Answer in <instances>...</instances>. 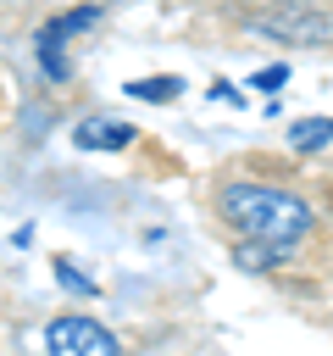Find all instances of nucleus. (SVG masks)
Returning a JSON list of instances; mask_svg holds the SVG:
<instances>
[{"mask_svg": "<svg viewBox=\"0 0 333 356\" xmlns=\"http://www.w3.org/2000/svg\"><path fill=\"white\" fill-rule=\"evenodd\" d=\"M283 78H289V67H283V61H272V67L250 72V89H255V95H278V89H283Z\"/></svg>", "mask_w": 333, "mask_h": 356, "instance_id": "nucleus-9", "label": "nucleus"}, {"mask_svg": "<svg viewBox=\"0 0 333 356\" xmlns=\"http://www.w3.org/2000/svg\"><path fill=\"white\" fill-rule=\"evenodd\" d=\"M250 28L255 33H272L283 44H327L333 39V17H322V11H311L300 0H283V6L261 11V17H250Z\"/></svg>", "mask_w": 333, "mask_h": 356, "instance_id": "nucleus-3", "label": "nucleus"}, {"mask_svg": "<svg viewBox=\"0 0 333 356\" xmlns=\"http://www.w3.org/2000/svg\"><path fill=\"white\" fill-rule=\"evenodd\" d=\"M233 261H239L244 273H266V267L289 261V245H266V239H239V245H233Z\"/></svg>", "mask_w": 333, "mask_h": 356, "instance_id": "nucleus-7", "label": "nucleus"}, {"mask_svg": "<svg viewBox=\"0 0 333 356\" xmlns=\"http://www.w3.org/2000/svg\"><path fill=\"white\" fill-rule=\"evenodd\" d=\"M56 284H61V289H72V295H94V278H83V273H78L67 256L56 261Z\"/></svg>", "mask_w": 333, "mask_h": 356, "instance_id": "nucleus-10", "label": "nucleus"}, {"mask_svg": "<svg viewBox=\"0 0 333 356\" xmlns=\"http://www.w3.org/2000/svg\"><path fill=\"white\" fill-rule=\"evenodd\" d=\"M94 22H100V6H72V11H61V17H50L39 28V67H44L50 83H67L72 78L67 44H72V33H89Z\"/></svg>", "mask_w": 333, "mask_h": 356, "instance_id": "nucleus-2", "label": "nucleus"}, {"mask_svg": "<svg viewBox=\"0 0 333 356\" xmlns=\"http://www.w3.org/2000/svg\"><path fill=\"white\" fill-rule=\"evenodd\" d=\"M211 100H228V106H239V100H244V95H239V89H233V83H211Z\"/></svg>", "mask_w": 333, "mask_h": 356, "instance_id": "nucleus-11", "label": "nucleus"}, {"mask_svg": "<svg viewBox=\"0 0 333 356\" xmlns=\"http://www.w3.org/2000/svg\"><path fill=\"white\" fill-rule=\"evenodd\" d=\"M216 211H222V222H228L239 239H266V245H289V250H294L300 239H311V228H316L311 200H300V195L283 189V184L233 178V184H222Z\"/></svg>", "mask_w": 333, "mask_h": 356, "instance_id": "nucleus-1", "label": "nucleus"}, {"mask_svg": "<svg viewBox=\"0 0 333 356\" xmlns=\"http://www.w3.org/2000/svg\"><path fill=\"white\" fill-rule=\"evenodd\" d=\"M44 350H56V356H117L122 339L94 317H56L44 328Z\"/></svg>", "mask_w": 333, "mask_h": 356, "instance_id": "nucleus-4", "label": "nucleus"}, {"mask_svg": "<svg viewBox=\"0 0 333 356\" xmlns=\"http://www.w3.org/2000/svg\"><path fill=\"white\" fill-rule=\"evenodd\" d=\"M133 100H144V106H166V100H178L183 95V78L178 72H150V78H133V83H122Z\"/></svg>", "mask_w": 333, "mask_h": 356, "instance_id": "nucleus-6", "label": "nucleus"}, {"mask_svg": "<svg viewBox=\"0 0 333 356\" xmlns=\"http://www.w3.org/2000/svg\"><path fill=\"white\" fill-rule=\"evenodd\" d=\"M333 145V117H300L289 128V150H322Z\"/></svg>", "mask_w": 333, "mask_h": 356, "instance_id": "nucleus-8", "label": "nucleus"}, {"mask_svg": "<svg viewBox=\"0 0 333 356\" xmlns=\"http://www.w3.org/2000/svg\"><path fill=\"white\" fill-rule=\"evenodd\" d=\"M72 145L78 150H128L133 145V122H122V117H83L72 128Z\"/></svg>", "mask_w": 333, "mask_h": 356, "instance_id": "nucleus-5", "label": "nucleus"}]
</instances>
